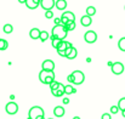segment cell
Masks as SVG:
<instances>
[{"label":"cell","instance_id":"10","mask_svg":"<svg viewBox=\"0 0 125 119\" xmlns=\"http://www.w3.org/2000/svg\"><path fill=\"white\" fill-rule=\"evenodd\" d=\"M42 69H46V71H53L55 69V62L51 60H45L42 65Z\"/></svg>","mask_w":125,"mask_h":119},{"label":"cell","instance_id":"1","mask_svg":"<svg viewBox=\"0 0 125 119\" xmlns=\"http://www.w3.org/2000/svg\"><path fill=\"white\" fill-rule=\"evenodd\" d=\"M67 34H68V31L66 29V27L63 24H56L51 32V35H53L55 38L60 40H64L67 38Z\"/></svg>","mask_w":125,"mask_h":119},{"label":"cell","instance_id":"15","mask_svg":"<svg viewBox=\"0 0 125 119\" xmlns=\"http://www.w3.org/2000/svg\"><path fill=\"white\" fill-rule=\"evenodd\" d=\"M55 6H56V9H57V10L63 11L64 9H67V1H66V0H56Z\"/></svg>","mask_w":125,"mask_h":119},{"label":"cell","instance_id":"30","mask_svg":"<svg viewBox=\"0 0 125 119\" xmlns=\"http://www.w3.org/2000/svg\"><path fill=\"white\" fill-rule=\"evenodd\" d=\"M101 119H112V114L111 113H103Z\"/></svg>","mask_w":125,"mask_h":119},{"label":"cell","instance_id":"27","mask_svg":"<svg viewBox=\"0 0 125 119\" xmlns=\"http://www.w3.org/2000/svg\"><path fill=\"white\" fill-rule=\"evenodd\" d=\"M118 107H119L120 111L125 109V97H122V98L119 100V102H118Z\"/></svg>","mask_w":125,"mask_h":119},{"label":"cell","instance_id":"38","mask_svg":"<svg viewBox=\"0 0 125 119\" xmlns=\"http://www.w3.org/2000/svg\"><path fill=\"white\" fill-rule=\"evenodd\" d=\"M73 119H80V118H79L78 116H75V117H73Z\"/></svg>","mask_w":125,"mask_h":119},{"label":"cell","instance_id":"18","mask_svg":"<svg viewBox=\"0 0 125 119\" xmlns=\"http://www.w3.org/2000/svg\"><path fill=\"white\" fill-rule=\"evenodd\" d=\"M77 56H78V51H77V49L73 46V47H72V50H71V52L67 55V57H66V58H68V60H74Z\"/></svg>","mask_w":125,"mask_h":119},{"label":"cell","instance_id":"32","mask_svg":"<svg viewBox=\"0 0 125 119\" xmlns=\"http://www.w3.org/2000/svg\"><path fill=\"white\" fill-rule=\"evenodd\" d=\"M67 80H68V83H73V81H74V77H73V74H69V76L67 77Z\"/></svg>","mask_w":125,"mask_h":119},{"label":"cell","instance_id":"11","mask_svg":"<svg viewBox=\"0 0 125 119\" xmlns=\"http://www.w3.org/2000/svg\"><path fill=\"white\" fill-rule=\"evenodd\" d=\"M51 94H52L55 97H62L63 95H66V94H64V85L61 83V84H60V87L56 89V90H52Z\"/></svg>","mask_w":125,"mask_h":119},{"label":"cell","instance_id":"16","mask_svg":"<svg viewBox=\"0 0 125 119\" xmlns=\"http://www.w3.org/2000/svg\"><path fill=\"white\" fill-rule=\"evenodd\" d=\"M40 32H42V31H39L38 28H32L31 32H29V37L34 40L39 39V38H40Z\"/></svg>","mask_w":125,"mask_h":119},{"label":"cell","instance_id":"35","mask_svg":"<svg viewBox=\"0 0 125 119\" xmlns=\"http://www.w3.org/2000/svg\"><path fill=\"white\" fill-rule=\"evenodd\" d=\"M18 1H20L21 4H26V0H18Z\"/></svg>","mask_w":125,"mask_h":119},{"label":"cell","instance_id":"13","mask_svg":"<svg viewBox=\"0 0 125 119\" xmlns=\"http://www.w3.org/2000/svg\"><path fill=\"white\" fill-rule=\"evenodd\" d=\"M80 23H82V26H84V27H89V26H91V23H92V18H91V16H89V15L83 16V17L80 18Z\"/></svg>","mask_w":125,"mask_h":119},{"label":"cell","instance_id":"20","mask_svg":"<svg viewBox=\"0 0 125 119\" xmlns=\"http://www.w3.org/2000/svg\"><path fill=\"white\" fill-rule=\"evenodd\" d=\"M9 47V43L6 41L5 39H1L0 38V51H4Z\"/></svg>","mask_w":125,"mask_h":119},{"label":"cell","instance_id":"23","mask_svg":"<svg viewBox=\"0 0 125 119\" xmlns=\"http://www.w3.org/2000/svg\"><path fill=\"white\" fill-rule=\"evenodd\" d=\"M49 38H50V35H49V33H47L46 31H42V32H40V38H39V39L42 40V43L46 41Z\"/></svg>","mask_w":125,"mask_h":119},{"label":"cell","instance_id":"8","mask_svg":"<svg viewBox=\"0 0 125 119\" xmlns=\"http://www.w3.org/2000/svg\"><path fill=\"white\" fill-rule=\"evenodd\" d=\"M84 39H85V41H86L87 44H94V43L97 40V34H96V32H94V31H87V32L85 33V35H84Z\"/></svg>","mask_w":125,"mask_h":119},{"label":"cell","instance_id":"19","mask_svg":"<svg viewBox=\"0 0 125 119\" xmlns=\"http://www.w3.org/2000/svg\"><path fill=\"white\" fill-rule=\"evenodd\" d=\"M50 39H51V41H52V47H55V49H57V47H58V45H60V43L62 41V40L55 38L53 35H51V37H50Z\"/></svg>","mask_w":125,"mask_h":119},{"label":"cell","instance_id":"37","mask_svg":"<svg viewBox=\"0 0 125 119\" xmlns=\"http://www.w3.org/2000/svg\"><path fill=\"white\" fill-rule=\"evenodd\" d=\"M38 119H45V116H42V117H39Z\"/></svg>","mask_w":125,"mask_h":119},{"label":"cell","instance_id":"33","mask_svg":"<svg viewBox=\"0 0 125 119\" xmlns=\"http://www.w3.org/2000/svg\"><path fill=\"white\" fill-rule=\"evenodd\" d=\"M62 23V20H61V17H57V18H55V24H61Z\"/></svg>","mask_w":125,"mask_h":119},{"label":"cell","instance_id":"28","mask_svg":"<svg viewBox=\"0 0 125 119\" xmlns=\"http://www.w3.org/2000/svg\"><path fill=\"white\" fill-rule=\"evenodd\" d=\"M119 111H120V109H119L118 106H112V107H111V114H117Z\"/></svg>","mask_w":125,"mask_h":119},{"label":"cell","instance_id":"25","mask_svg":"<svg viewBox=\"0 0 125 119\" xmlns=\"http://www.w3.org/2000/svg\"><path fill=\"white\" fill-rule=\"evenodd\" d=\"M95 13H96V9H95L94 6H87V7H86V15L94 16Z\"/></svg>","mask_w":125,"mask_h":119},{"label":"cell","instance_id":"26","mask_svg":"<svg viewBox=\"0 0 125 119\" xmlns=\"http://www.w3.org/2000/svg\"><path fill=\"white\" fill-rule=\"evenodd\" d=\"M60 81H56V80H53L51 84H50V90L52 91V90H56V89H58L60 87Z\"/></svg>","mask_w":125,"mask_h":119},{"label":"cell","instance_id":"24","mask_svg":"<svg viewBox=\"0 0 125 119\" xmlns=\"http://www.w3.org/2000/svg\"><path fill=\"white\" fill-rule=\"evenodd\" d=\"M64 27H66V29H67L68 32H69V31H74V29H75V21L68 22V23H67Z\"/></svg>","mask_w":125,"mask_h":119},{"label":"cell","instance_id":"4","mask_svg":"<svg viewBox=\"0 0 125 119\" xmlns=\"http://www.w3.org/2000/svg\"><path fill=\"white\" fill-rule=\"evenodd\" d=\"M61 20H62V23H61V24L66 26L68 22L75 21V16H74V13L71 12V11H64V12L62 13V16H61Z\"/></svg>","mask_w":125,"mask_h":119},{"label":"cell","instance_id":"22","mask_svg":"<svg viewBox=\"0 0 125 119\" xmlns=\"http://www.w3.org/2000/svg\"><path fill=\"white\" fill-rule=\"evenodd\" d=\"M118 47H119V50H122V51L125 52V37L119 39V41H118Z\"/></svg>","mask_w":125,"mask_h":119},{"label":"cell","instance_id":"39","mask_svg":"<svg viewBox=\"0 0 125 119\" xmlns=\"http://www.w3.org/2000/svg\"><path fill=\"white\" fill-rule=\"evenodd\" d=\"M47 119H53V118H47Z\"/></svg>","mask_w":125,"mask_h":119},{"label":"cell","instance_id":"5","mask_svg":"<svg viewBox=\"0 0 125 119\" xmlns=\"http://www.w3.org/2000/svg\"><path fill=\"white\" fill-rule=\"evenodd\" d=\"M5 111H6L7 114L13 116V114H16V113L18 112V105H17L16 102H13V101H10V102L5 106Z\"/></svg>","mask_w":125,"mask_h":119},{"label":"cell","instance_id":"12","mask_svg":"<svg viewBox=\"0 0 125 119\" xmlns=\"http://www.w3.org/2000/svg\"><path fill=\"white\" fill-rule=\"evenodd\" d=\"M40 5V0H26V6L31 10L37 9Z\"/></svg>","mask_w":125,"mask_h":119},{"label":"cell","instance_id":"21","mask_svg":"<svg viewBox=\"0 0 125 119\" xmlns=\"http://www.w3.org/2000/svg\"><path fill=\"white\" fill-rule=\"evenodd\" d=\"M2 31H4V33H6V34H10V33H12V31H13V27H12V24H5L4 26V28H2Z\"/></svg>","mask_w":125,"mask_h":119},{"label":"cell","instance_id":"2","mask_svg":"<svg viewBox=\"0 0 125 119\" xmlns=\"http://www.w3.org/2000/svg\"><path fill=\"white\" fill-rule=\"evenodd\" d=\"M39 80L42 84L50 85L53 80H55V73L53 71H46V69H42L39 73Z\"/></svg>","mask_w":125,"mask_h":119},{"label":"cell","instance_id":"14","mask_svg":"<svg viewBox=\"0 0 125 119\" xmlns=\"http://www.w3.org/2000/svg\"><path fill=\"white\" fill-rule=\"evenodd\" d=\"M53 116L57 117V118H61L64 116V108L62 106H56L53 108Z\"/></svg>","mask_w":125,"mask_h":119},{"label":"cell","instance_id":"9","mask_svg":"<svg viewBox=\"0 0 125 119\" xmlns=\"http://www.w3.org/2000/svg\"><path fill=\"white\" fill-rule=\"evenodd\" d=\"M55 2H56L55 0H40V6L45 11H47V10H51L55 6Z\"/></svg>","mask_w":125,"mask_h":119},{"label":"cell","instance_id":"29","mask_svg":"<svg viewBox=\"0 0 125 119\" xmlns=\"http://www.w3.org/2000/svg\"><path fill=\"white\" fill-rule=\"evenodd\" d=\"M45 17H46V18H49V20H50V18H52V17H53V12H52L51 10L45 11Z\"/></svg>","mask_w":125,"mask_h":119},{"label":"cell","instance_id":"34","mask_svg":"<svg viewBox=\"0 0 125 119\" xmlns=\"http://www.w3.org/2000/svg\"><path fill=\"white\" fill-rule=\"evenodd\" d=\"M62 102H63V105H68V103H69V98H68V97H64Z\"/></svg>","mask_w":125,"mask_h":119},{"label":"cell","instance_id":"36","mask_svg":"<svg viewBox=\"0 0 125 119\" xmlns=\"http://www.w3.org/2000/svg\"><path fill=\"white\" fill-rule=\"evenodd\" d=\"M122 114H123V117L125 118V109H123V111H122Z\"/></svg>","mask_w":125,"mask_h":119},{"label":"cell","instance_id":"3","mask_svg":"<svg viewBox=\"0 0 125 119\" xmlns=\"http://www.w3.org/2000/svg\"><path fill=\"white\" fill-rule=\"evenodd\" d=\"M28 116H29V119H38L39 117L44 116V109L39 106H33L29 112H28Z\"/></svg>","mask_w":125,"mask_h":119},{"label":"cell","instance_id":"6","mask_svg":"<svg viewBox=\"0 0 125 119\" xmlns=\"http://www.w3.org/2000/svg\"><path fill=\"white\" fill-rule=\"evenodd\" d=\"M72 74H73V77H74V81H73L74 85H80V84L84 83L85 76H84V73L82 71H74Z\"/></svg>","mask_w":125,"mask_h":119},{"label":"cell","instance_id":"31","mask_svg":"<svg viewBox=\"0 0 125 119\" xmlns=\"http://www.w3.org/2000/svg\"><path fill=\"white\" fill-rule=\"evenodd\" d=\"M57 54L62 57H66V50H57Z\"/></svg>","mask_w":125,"mask_h":119},{"label":"cell","instance_id":"7","mask_svg":"<svg viewBox=\"0 0 125 119\" xmlns=\"http://www.w3.org/2000/svg\"><path fill=\"white\" fill-rule=\"evenodd\" d=\"M112 68V73L113 74H115V76H120L123 72H124V65L122 63V62H114L113 63V66L111 67Z\"/></svg>","mask_w":125,"mask_h":119},{"label":"cell","instance_id":"17","mask_svg":"<svg viewBox=\"0 0 125 119\" xmlns=\"http://www.w3.org/2000/svg\"><path fill=\"white\" fill-rule=\"evenodd\" d=\"M75 92H77V90H75L74 86L71 85V83L68 85H64V94L66 95H72V94H75Z\"/></svg>","mask_w":125,"mask_h":119}]
</instances>
